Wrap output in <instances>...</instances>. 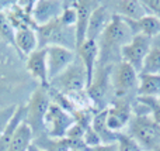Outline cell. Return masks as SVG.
Segmentation results:
<instances>
[{
  "mask_svg": "<svg viewBox=\"0 0 160 151\" xmlns=\"http://www.w3.org/2000/svg\"><path fill=\"white\" fill-rule=\"evenodd\" d=\"M135 35L128 23L114 14L108 27L98 38V67L105 68L121 62V50Z\"/></svg>",
  "mask_w": 160,
  "mask_h": 151,
  "instance_id": "1",
  "label": "cell"
},
{
  "mask_svg": "<svg viewBox=\"0 0 160 151\" xmlns=\"http://www.w3.org/2000/svg\"><path fill=\"white\" fill-rule=\"evenodd\" d=\"M138 76L129 64L121 61L111 68V85L114 98L112 102H127L132 105L138 98Z\"/></svg>",
  "mask_w": 160,
  "mask_h": 151,
  "instance_id": "2",
  "label": "cell"
},
{
  "mask_svg": "<svg viewBox=\"0 0 160 151\" xmlns=\"http://www.w3.org/2000/svg\"><path fill=\"white\" fill-rule=\"evenodd\" d=\"M49 86V85H48ZM48 86H42V85H37L34 90L31 92L30 99L27 103L24 105L25 107V116H24V123L30 126L32 130L34 138L39 137V136L45 134V127H44V119L47 115L48 109L51 105L49 92H48Z\"/></svg>",
  "mask_w": 160,
  "mask_h": 151,
  "instance_id": "3",
  "label": "cell"
},
{
  "mask_svg": "<svg viewBox=\"0 0 160 151\" xmlns=\"http://www.w3.org/2000/svg\"><path fill=\"white\" fill-rule=\"evenodd\" d=\"M35 33L38 37V48L56 45L76 51V28L65 25L59 19L37 27Z\"/></svg>",
  "mask_w": 160,
  "mask_h": 151,
  "instance_id": "4",
  "label": "cell"
},
{
  "mask_svg": "<svg viewBox=\"0 0 160 151\" xmlns=\"http://www.w3.org/2000/svg\"><path fill=\"white\" fill-rule=\"evenodd\" d=\"M125 133L131 136L143 151L160 148V124L155 123L149 115H133Z\"/></svg>",
  "mask_w": 160,
  "mask_h": 151,
  "instance_id": "5",
  "label": "cell"
},
{
  "mask_svg": "<svg viewBox=\"0 0 160 151\" xmlns=\"http://www.w3.org/2000/svg\"><path fill=\"white\" fill-rule=\"evenodd\" d=\"M111 68L112 67L97 68L93 82L86 89V95H87V99L90 102V107L96 113L105 110L112 103L114 92L112 85H111Z\"/></svg>",
  "mask_w": 160,
  "mask_h": 151,
  "instance_id": "6",
  "label": "cell"
},
{
  "mask_svg": "<svg viewBox=\"0 0 160 151\" xmlns=\"http://www.w3.org/2000/svg\"><path fill=\"white\" fill-rule=\"evenodd\" d=\"M14 48L0 41V96L10 92L14 85L22 82L21 72H18V57L13 52Z\"/></svg>",
  "mask_w": 160,
  "mask_h": 151,
  "instance_id": "7",
  "label": "cell"
},
{
  "mask_svg": "<svg viewBox=\"0 0 160 151\" xmlns=\"http://www.w3.org/2000/svg\"><path fill=\"white\" fill-rule=\"evenodd\" d=\"M75 124V117L72 113L61 109L59 106L51 103L44 119L45 134L52 138H65L66 133Z\"/></svg>",
  "mask_w": 160,
  "mask_h": 151,
  "instance_id": "8",
  "label": "cell"
},
{
  "mask_svg": "<svg viewBox=\"0 0 160 151\" xmlns=\"http://www.w3.org/2000/svg\"><path fill=\"white\" fill-rule=\"evenodd\" d=\"M152 50V38L142 34H135L121 50V61L129 64L136 72H141L145 58Z\"/></svg>",
  "mask_w": 160,
  "mask_h": 151,
  "instance_id": "9",
  "label": "cell"
},
{
  "mask_svg": "<svg viewBox=\"0 0 160 151\" xmlns=\"http://www.w3.org/2000/svg\"><path fill=\"white\" fill-rule=\"evenodd\" d=\"M105 112H107L105 123H107L108 129L117 134L125 133L133 116L132 105L127 103V102H112Z\"/></svg>",
  "mask_w": 160,
  "mask_h": 151,
  "instance_id": "10",
  "label": "cell"
},
{
  "mask_svg": "<svg viewBox=\"0 0 160 151\" xmlns=\"http://www.w3.org/2000/svg\"><path fill=\"white\" fill-rule=\"evenodd\" d=\"M76 59V51L68 50L65 47L51 45L47 47V65H48V81H52L61 75L70 64Z\"/></svg>",
  "mask_w": 160,
  "mask_h": 151,
  "instance_id": "11",
  "label": "cell"
},
{
  "mask_svg": "<svg viewBox=\"0 0 160 151\" xmlns=\"http://www.w3.org/2000/svg\"><path fill=\"white\" fill-rule=\"evenodd\" d=\"M35 2H11V4L4 10L7 19L10 20L14 30H24V28H34L32 23V8Z\"/></svg>",
  "mask_w": 160,
  "mask_h": 151,
  "instance_id": "12",
  "label": "cell"
},
{
  "mask_svg": "<svg viewBox=\"0 0 160 151\" xmlns=\"http://www.w3.org/2000/svg\"><path fill=\"white\" fill-rule=\"evenodd\" d=\"M25 72L38 85L48 86V65H47V48H38L24 59Z\"/></svg>",
  "mask_w": 160,
  "mask_h": 151,
  "instance_id": "13",
  "label": "cell"
},
{
  "mask_svg": "<svg viewBox=\"0 0 160 151\" xmlns=\"http://www.w3.org/2000/svg\"><path fill=\"white\" fill-rule=\"evenodd\" d=\"M65 8V2L59 0H38L32 8V23L37 27L45 25L59 19Z\"/></svg>",
  "mask_w": 160,
  "mask_h": 151,
  "instance_id": "14",
  "label": "cell"
},
{
  "mask_svg": "<svg viewBox=\"0 0 160 151\" xmlns=\"http://www.w3.org/2000/svg\"><path fill=\"white\" fill-rule=\"evenodd\" d=\"M112 16H114V13L111 11V8L108 7L107 3L100 2L98 7L93 11V14H91V17H90L86 40L98 41L101 34L104 33L105 28H107L108 24H110V21L112 20Z\"/></svg>",
  "mask_w": 160,
  "mask_h": 151,
  "instance_id": "15",
  "label": "cell"
},
{
  "mask_svg": "<svg viewBox=\"0 0 160 151\" xmlns=\"http://www.w3.org/2000/svg\"><path fill=\"white\" fill-rule=\"evenodd\" d=\"M100 2L93 0H78L75 2V7L78 11V21H76V50L86 41L87 27L93 11L98 7Z\"/></svg>",
  "mask_w": 160,
  "mask_h": 151,
  "instance_id": "16",
  "label": "cell"
},
{
  "mask_svg": "<svg viewBox=\"0 0 160 151\" xmlns=\"http://www.w3.org/2000/svg\"><path fill=\"white\" fill-rule=\"evenodd\" d=\"M105 3L108 4V7L111 8L114 14L119 16L124 20L136 21V20H141L145 16H148V11L142 0H117V2Z\"/></svg>",
  "mask_w": 160,
  "mask_h": 151,
  "instance_id": "17",
  "label": "cell"
},
{
  "mask_svg": "<svg viewBox=\"0 0 160 151\" xmlns=\"http://www.w3.org/2000/svg\"><path fill=\"white\" fill-rule=\"evenodd\" d=\"M76 54L84 65V69L87 72V82L90 86V84L93 82L94 73L97 71V67H98V44H97V41L86 40L76 50Z\"/></svg>",
  "mask_w": 160,
  "mask_h": 151,
  "instance_id": "18",
  "label": "cell"
},
{
  "mask_svg": "<svg viewBox=\"0 0 160 151\" xmlns=\"http://www.w3.org/2000/svg\"><path fill=\"white\" fill-rule=\"evenodd\" d=\"M14 50L22 58H27L31 52L38 50V37L34 28H24L16 31V45Z\"/></svg>",
  "mask_w": 160,
  "mask_h": 151,
  "instance_id": "19",
  "label": "cell"
},
{
  "mask_svg": "<svg viewBox=\"0 0 160 151\" xmlns=\"http://www.w3.org/2000/svg\"><path fill=\"white\" fill-rule=\"evenodd\" d=\"M125 21L128 23L133 34H142L149 38H155L160 34V19L155 16L148 14L143 19L136 20V21H131V20H125Z\"/></svg>",
  "mask_w": 160,
  "mask_h": 151,
  "instance_id": "20",
  "label": "cell"
},
{
  "mask_svg": "<svg viewBox=\"0 0 160 151\" xmlns=\"http://www.w3.org/2000/svg\"><path fill=\"white\" fill-rule=\"evenodd\" d=\"M24 116H25V107L24 105H20L17 106V110L14 113V116L11 117V120L8 121V124L6 126L4 132L2 133L0 136V151H7L8 147H10V143L13 140L14 134H16V130L17 127L20 126L22 120H24Z\"/></svg>",
  "mask_w": 160,
  "mask_h": 151,
  "instance_id": "21",
  "label": "cell"
},
{
  "mask_svg": "<svg viewBox=\"0 0 160 151\" xmlns=\"http://www.w3.org/2000/svg\"><path fill=\"white\" fill-rule=\"evenodd\" d=\"M105 110H101V112H98V113L94 115L93 121H91V127H93V130L97 133V136L100 137L101 144H117L119 134L111 132V130L107 127V123H105V116H107V112H105Z\"/></svg>",
  "mask_w": 160,
  "mask_h": 151,
  "instance_id": "22",
  "label": "cell"
},
{
  "mask_svg": "<svg viewBox=\"0 0 160 151\" xmlns=\"http://www.w3.org/2000/svg\"><path fill=\"white\" fill-rule=\"evenodd\" d=\"M138 96H146V98L158 99L160 96V75L139 73Z\"/></svg>",
  "mask_w": 160,
  "mask_h": 151,
  "instance_id": "23",
  "label": "cell"
},
{
  "mask_svg": "<svg viewBox=\"0 0 160 151\" xmlns=\"http://www.w3.org/2000/svg\"><path fill=\"white\" fill-rule=\"evenodd\" d=\"M32 141H34L32 130L30 129L28 124L21 121L20 126L17 127L16 134H14L7 151H28L30 146L32 144Z\"/></svg>",
  "mask_w": 160,
  "mask_h": 151,
  "instance_id": "24",
  "label": "cell"
},
{
  "mask_svg": "<svg viewBox=\"0 0 160 151\" xmlns=\"http://www.w3.org/2000/svg\"><path fill=\"white\" fill-rule=\"evenodd\" d=\"M34 144L44 151H72L66 138H52L47 134L34 138Z\"/></svg>",
  "mask_w": 160,
  "mask_h": 151,
  "instance_id": "25",
  "label": "cell"
},
{
  "mask_svg": "<svg viewBox=\"0 0 160 151\" xmlns=\"http://www.w3.org/2000/svg\"><path fill=\"white\" fill-rule=\"evenodd\" d=\"M139 73H149V75H160V50L152 47L148 57L145 58L142 69Z\"/></svg>",
  "mask_w": 160,
  "mask_h": 151,
  "instance_id": "26",
  "label": "cell"
},
{
  "mask_svg": "<svg viewBox=\"0 0 160 151\" xmlns=\"http://www.w3.org/2000/svg\"><path fill=\"white\" fill-rule=\"evenodd\" d=\"M0 41H3L4 44L13 48L16 45V30L11 25L10 20L7 19L4 11L0 13Z\"/></svg>",
  "mask_w": 160,
  "mask_h": 151,
  "instance_id": "27",
  "label": "cell"
},
{
  "mask_svg": "<svg viewBox=\"0 0 160 151\" xmlns=\"http://www.w3.org/2000/svg\"><path fill=\"white\" fill-rule=\"evenodd\" d=\"M59 20H61L65 25H68V27L76 28L78 11H76V7H75V2H65V8H63V11H62Z\"/></svg>",
  "mask_w": 160,
  "mask_h": 151,
  "instance_id": "28",
  "label": "cell"
},
{
  "mask_svg": "<svg viewBox=\"0 0 160 151\" xmlns=\"http://www.w3.org/2000/svg\"><path fill=\"white\" fill-rule=\"evenodd\" d=\"M18 103H10V105H0V136L4 132L6 126L8 124V121L11 120V117L14 116L17 110Z\"/></svg>",
  "mask_w": 160,
  "mask_h": 151,
  "instance_id": "29",
  "label": "cell"
},
{
  "mask_svg": "<svg viewBox=\"0 0 160 151\" xmlns=\"http://www.w3.org/2000/svg\"><path fill=\"white\" fill-rule=\"evenodd\" d=\"M117 146H118V151H143L142 147L131 136H128L127 133H121L119 134Z\"/></svg>",
  "mask_w": 160,
  "mask_h": 151,
  "instance_id": "30",
  "label": "cell"
},
{
  "mask_svg": "<svg viewBox=\"0 0 160 151\" xmlns=\"http://www.w3.org/2000/svg\"><path fill=\"white\" fill-rule=\"evenodd\" d=\"M83 141H84L86 147H96L101 144V140L97 136V133L93 130V127H87L84 132V137H83Z\"/></svg>",
  "mask_w": 160,
  "mask_h": 151,
  "instance_id": "31",
  "label": "cell"
},
{
  "mask_svg": "<svg viewBox=\"0 0 160 151\" xmlns=\"http://www.w3.org/2000/svg\"><path fill=\"white\" fill-rule=\"evenodd\" d=\"M84 132H86L84 127L80 126V124H78V123H75L69 130H68L66 137L65 138H68V140H83V137H84Z\"/></svg>",
  "mask_w": 160,
  "mask_h": 151,
  "instance_id": "32",
  "label": "cell"
},
{
  "mask_svg": "<svg viewBox=\"0 0 160 151\" xmlns=\"http://www.w3.org/2000/svg\"><path fill=\"white\" fill-rule=\"evenodd\" d=\"M148 14L160 19V0H142Z\"/></svg>",
  "mask_w": 160,
  "mask_h": 151,
  "instance_id": "33",
  "label": "cell"
},
{
  "mask_svg": "<svg viewBox=\"0 0 160 151\" xmlns=\"http://www.w3.org/2000/svg\"><path fill=\"white\" fill-rule=\"evenodd\" d=\"M84 151H118L117 144H100L96 147H87Z\"/></svg>",
  "mask_w": 160,
  "mask_h": 151,
  "instance_id": "34",
  "label": "cell"
},
{
  "mask_svg": "<svg viewBox=\"0 0 160 151\" xmlns=\"http://www.w3.org/2000/svg\"><path fill=\"white\" fill-rule=\"evenodd\" d=\"M152 47L160 50V34H159V35H156L155 38H152Z\"/></svg>",
  "mask_w": 160,
  "mask_h": 151,
  "instance_id": "35",
  "label": "cell"
},
{
  "mask_svg": "<svg viewBox=\"0 0 160 151\" xmlns=\"http://www.w3.org/2000/svg\"><path fill=\"white\" fill-rule=\"evenodd\" d=\"M10 4H11V2H3V0H0V13H3Z\"/></svg>",
  "mask_w": 160,
  "mask_h": 151,
  "instance_id": "36",
  "label": "cell"
},
{
  "mask_svg": "<svg viewBox=\"0 0 160 151\" xmlns=\"http://www.w3.org/2000/svg\"><path fill=\"white\" fill-rule=\"evenodd\" d=\"M28 151H44V150L39 148L38 146H35V144H34V141H32V144L30 146V148H28Z\"/></svg>",
  "mask_w": 160,
  "mask_h": 151,
  "instance_id": "37",
  "label": "cell"
},
{
  "mask_svg": "<svg viewBox=\"0 0 160 151\" xmlns=\"http://www.w3.org/2000/svg\"><path fill=\"white\" fill-rule=\"evenodd\" d=\"M158 103L160 105V96H159V98H158Z\"/></svg>",
  "mask_w": 160,
  "mask_h": 151,
  "instance_id": "38",
  "label": "cell"
},
{
  "mask_svg": "<svg viewBox=\"0 0 160 151\" xmlns=\"http://www.w3.org/2000/svg\"><path fill=\"white\" fill-rule=\"evenodd\" d=\"M155 151H160V148H158V150H155Z\"/></svg>",
  "mask_w": 160,
  "mask_h": 151,
  "instance_id": "39",
  "label": "cell"
}]
</instances>
